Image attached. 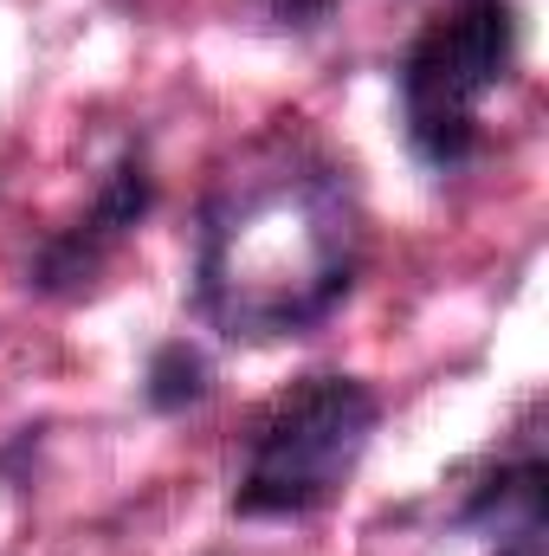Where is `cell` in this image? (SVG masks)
<instances>
[{"label": "cell", "instance_id": "1", "mask_svg": "<svg viewBox=\"0 0 549 556\" xmlns=\"http://www.w3.org/2000/svg\"><path fill=\"white\" fill-rule=\"evenodd\" d=\"M362 266V214L330 162L266 149L233 168L201 227V311L227 337H291L343 304Z\"/></svg>", "mask_w": 549, "mask_h": 556}, {"label": "cell", "instance_id": "2", "mask_svg": "<svg viewBox=\"0 0 549 556\" xmlns=\"http://www.w3.org/2000/svg\"><path fill=\"white\" fill-rule=\"evenodd\" d=\"M375 395L356 376H310L291 395H278L272 415L253 427L246 466H240V492L233 505L246 518H304L317 505H330L369 433H375Z\"/></svg>", "mask_w": 549, "mask_h": 556}, {"label": "cell", "instance_id": "3", "mask_svg": "<svg viewBox=\"0 0 549 556\" xmlns=\"http://www.w3.org/2000/svg\"><path fill=\"white\" fill-rule=\"evenodd\" d=\"M511 59H518L511 0H465L413 39L401 65V111H408V142L433 168H459L472 155L478 104L505 85Z\"/></svg>", "mask_w": 549, "mask_h": 556}, {"label": "cell", "instance_id": "4", "mask_svg": "<svg viewBox=\"0 0 549 556\" xmlns=\"http://www.w3.org/2000/svg\"><path fill=\"white\" fill-rule=\"evenodd\" d=\"M142 207H149V168L130 155V162L104 181V194H98L91 220H78L65 240H52V247H46V260H39V285H52V291L85 285V278L104 266V253H111V247H117V240L142 220Z\"/></svg>", "mask_w": 549, "mask_h": 556}, {"label": "cell", "instance_id": "5", "mask_svg": "<svg viewBox=\"0 0 549 556\" xmlns=\"http://www.w3.org/2000/svg\"><path fill=\"white\" fill-rule=\"evenodd\" d=\"M201 389H207V363H201V350L168 343V350L149 363V402H155V408H188V402H201Z\"/></svg>", "mask_w": 549, "mask_h": 556}, {"label": "cell", "instance_id": "6", "mask_svg": "<svg viewBox=\"0 0 549 556\" xmlns=\"http://www.w3.org/2000/svg\"><path fill=\"white\" fill-rule=\"evenodd\" d=\"M491 556H544V511L505 518V525H498V551Z\"/></svg>", "mask_w": 549, "mask_h": 556}]
</instances>
